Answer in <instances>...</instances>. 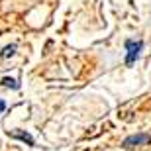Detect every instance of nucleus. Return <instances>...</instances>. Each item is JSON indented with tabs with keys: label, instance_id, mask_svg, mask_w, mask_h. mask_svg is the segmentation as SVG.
<instances>
[{
	"label": "nucleus",
	"instance_id": "f257e3e1",
	"mask_svg": "<svg viewBox=\"0 0 151 151\" xmlns=\"http://www.w3.org/2000/svg\"><path fill=\"white\" fill-rule=\"evenodd\" d=\"M147 143H151V135L149 134H137V135L126 137L122 145H124V149H134L137 145H147Z\"/></svg>",
	"mask_w": 151,
	"mask_h": 151
},
{
	"label": "nucleus",
	"instance_id": "f03ea898",
	"mask_svg": "<svg viewBox=\"0 0 151 151\" xmlns=\"http://www.w3.org/2000/svg\"><path fill=\"white\" fill-rule=\"evenodd\" d=\"M126 47H128L126 63H128V65H132V63L137 59V55H139V51H141V47H143V43H141V41H128V43H126Z\"/></svg>",
	"mask_w": 151,
	"mask_h": 151
},
{
	"label": "nucleus",
	"instance_id": "7ed1b4c3",
	"mask_svg": "<svg viewBox=\"0 0 151 151\" xmlns=\"http://www.w3.org/2000/svg\"><path fill=\"white\" fill-rule=\"evenodd\" d=\"M14 137H18V139H22V141H26L28 145H34V137L32 135H28V134H20V132H14Z\"/></svg>",
	"mask_w": 151,
	"mask_h": 151
},
{
	"label": "nucleus",
	"instance_id": "20e7f679",
	"mask_svg": "<svg viewBox=\"0 0 151 151\" xmlns=\"http://www.w3.org/2000/svg\"><path fill=\"white\" fill-rule=\"evenodd\" d=\"M2 84H4V86H12V88H18V83L16 81H14V78H2Z\"/></svg>",
	"mask_w": 151,
	"mask_h": 151
},
{
	"label": "nucleus",
	"instance_id": "39448f33",
	"mask_svg": "<svg viewBox=\"0 0 151 151\" xmlns=\"http://www.w3.org/2000/svg\"><path fill=\"white\" fill-rule=\"evenodd\" d=\"M14 49H16V45H8V47L2 51V57H10L12 53H14Z\"/></svg>",
	"mask_w": 151,
	"mask_h": 151
},
{
	"label": "nucleus",
	"instance_id": "423d86ee",
	"mask_svg": "<svg viewBox=\"0 0 151 151\" xmlns=\"http://www.w3.org/2000/svg\"><path fill=\"white\" fill-rule=\"evenodd\" d=\"M6 110V104H4V100H0V112H4Z\"/></svg>",
	"mask_w": 151,
	"mask_h": 151
}]
</instances>
